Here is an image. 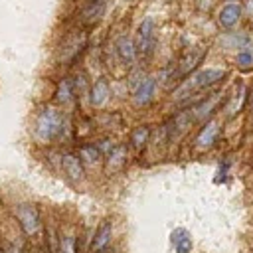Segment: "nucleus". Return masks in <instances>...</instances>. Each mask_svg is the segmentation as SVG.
Wrapping results in <instances>:
<instances>
[{
  "mask_svg": "<svg viewBox=\"0 0 253 253\" xmlns=\"http://www.w3.org/2000/svg\"><path fill=\"white\" fill-rule=\"evenodd\" d=\"M170 241H172V245H174L176 253H190V249H192L190 233H188V229H184V227L174 229V231H172V235H170Z\"/></svg>",
  "mask_w": 253,
  "mask_h": 253,
  "instance_id": "10",
  "label": "nucleus"
},
{
  "mask_svg": "<svg viewBox=\"0 0 253 253\" xmlns=\"http://www.w3.org/2000/svg\"><path fill=\"white\" fill-rule=\"evenodd\" d=\"M251 61H253V57H251V53H249V51H241V53L237 55V63H239L241 67L251 65Z\"/></svg>",
  "mask_w": 253,
  "mask_h": 253,
  "instance_id": "21",
  "label": "nucleus"
},
{
  "mask_svg": "<svg viewBox=\"0 0 253 253\" xmlns=\"http://www.w3.org/2000/svg\"><path fill=\"white\" fill-rule=\"evenodd\" d=\"M57 253H75V239L71 235H65L61 237L59 241V251Z\"/></svg>",
  "mask_w": 253,
  "mask_h": 253,
  "instance_id": "20",
  "label": "nucleus"
},
{
  "mask_svg": "<svg viewBox=\"0 0 253 253\" xmlns=\"http://www.w3.org/2000/svg\"><path fill=\"white\" fill-rule=\"evenodd\" d=\"M0 253H2V249H0Z\"/></svg>",
  "mask_w": 253,
  "mask_h": 253,
  "instance_id": "23",
  "label": "nucleus"
},
{
  "mask_svg": "<svg viewBox=\"0 0 253 253\" xmlns=\"http://www.w3.org/2000/svg\"><path fill=\"white\" fill-rule=\"evenodd\" d=\"M148 126H138V128H134L132 130V136H130V142H132V146L134 148H142L144 146V142H146V138H148Z\"/></svg>",
  "mask_w": 253,
  "mask_h": 253,
  "instance_id": "19",
  "label": "nucleus"
},
{
  "mask_svg": "<svg viewBox=\"0 0 253 253\" xmlns=\"http://www.w3.org/2000/svg\"><path fill=\"white\" fill-rule=\"evenodd\" d=\"M61 166H63V172L73 178V180H81L83 178V166H81V160L73 154H65L61 158Z\"/></svg>",
  "mask_w": 253,
  "mask_h": 253,
  "instance_id": "11",
  "label": "nucleus"
},
{
  "mask_svg": "<svg viewBox=\"0 0 253 253\" xmlns=\"http://www.w3.org/2000/svg\"><path fill=\"white\" fill-rule=\"evenodd\" d=\"M117 55H119V59H121L123 63H126V65L134 61L136 53H134V43H132L130 38L121 36V38L117 40Z\"/></svg>",
  "mask_w": 253,
  "mask_h": 253,
  "instance_id": "9",
  "label": "nucleus"
},
{
  "mask_svg": "<svg viewBox=\"0 0 253 253\" xmlns=\"http://www.w3.org/2000/svg\"><path fill=\"white\" fill-rule=\"evenodd\" d=\"M16 217L22 225V229L26 233H34L40 227V217H38V210L30 204H20L16 208Z\"/></svg>",
  "mask_w": 253,
  "mask_h": 253,
  "instance_id": "5",
  "label": "nucleus"
},
{
  "mask_svg": "<svg viewBox=\"0 0 253 253\" xmlns=\"http://www.w3.org/2000/svg\"><path fill=\"white\" fill-rule=\"evenodd\" d=\"M85 42H87V38H85V34H83L81 30L71 32V34L63 40V43H61L59 59H61V61H73V59L79 55V51L85 47Z\"/></svg>",
  "mask_w": 253,
  "mask_h": 253,
  "instance_id": "4",
  "label": "nucleus"
},
{
  "mask_svg": "<svg viewBox=\"0 0 253 253\" xmlns=\"http://www.w3.org/2000/svg\"><path fill=\"white\" fill-rule=\"evenodd\" d=\"M123 160H125V148H111V152H109V160H107V168L109 170H115V168H119L121 164H123Z\"/></svg>",
  "mask_w": 253,
  "mask_h": 253,
  "instance_id": "18",
  "label": "nucleus"
},
{
  "mask_svg": "<svg viewBox=\"0 0 253 253\" xmlns=\"http://www.w3.org/2000/svg\"><path fill=\"white\" fill-rule=\"evenodd\" d=\"M79 156H81L87 164H95V162L101 158V150H99V146H95V144H87V146H81Z\"/></svg>",
  "mask_w": 253,
  "mask_h": 253,
  "instance_id": "17",
  "label": "nucleus"
},
{
  "mask_svg": "<svg viewBox=\"0 0 253 253\" xmlns=\"http://www.w3.org/2000/svg\"><path fill=\"white\" fill-rule=\"evenodd\" d=\"M107 8V0H89V6L83 10V24H95L101 20V16L105 14Z\"/></svg>",
  "mask_w": 253,
  "mask_h": 253,
  "instance_id": "7",
  "label": "nucleus"
},
{
  "mask_svg": "<svg viewBox=\"0 0 253 253\" xmlns=\"http://www.w3.org/2000/svg\"><path fill=\"white\" fill-rule=\"evenodd\" d=\"M221 77H225V71L223 69H202V71H198L196 75H192L178 91H176V97L178 99H184V97H188L190 93H194V91H198V89H204V87H210V85H213V83H217Z\"/></svg>",
  "mask_w": 253,
  "mask_h": 253,
  "instance_id": "2",
  "label": "nucleus"
},
{
  "mask_svg": "<svg viewBox=\"0 0 253 253\" xmlns=\"http://www.w3.org/2000/svg\"><path fill=\"white\" fill-rule=\"evenodd\" d=\"M154 49V22L150 18L142 20L136 32V42H134V53L140 57H148Z\"/></svg>",
  "mask_w": 253,
  "mask_h": 253,
  "instance_id": "3",
  "label": "nucleus"
},
{
  "mask_svg": "<svg viewBox=\"0 0 253 253\" xmlns=\"http://www.w3.org/2000/svg\"><path fill=\"white\" fill-rule=\"evenodd\" d=\"M57 99L61 101V103H69L71 99H73V95H75V89H73V81H69V79H61L59 81V85H57Z\"/></svg>",
  "mask_w": 253,
  "mask_h": 253,
  "instance_id": "16",
  "label": "nucleus"
},
{
  "mask_svg": "<svg viewBox=\"0 0 253 253\" xmlns=\"http://www.w3.org/2000/svg\"><path fill=\"white\" fill-rule=\"evenodd\" d=\"M204 53H206V47H196L184 61H182V67H180V71L182 73H188L190 69H194L200 61H202V57H204Z\"/></svg>",
  "mask_w": 253,
  "mask_h": 253,
  "instance_id": "15",
  "label": "nucleus"
},
{
  "mask_svg": "<svg viewBox=\"0 0 253 253\" xmlns=\"http://www.w3.org/2000/svg\"><path fill=\"white\" fill-rule=\"evenodd\" d=\"M107 97H109V83H107L105 79L95 81V85H93V89H91V105L101 107V105L107 101Z\"/></svg>",
  "mask_w": 253,
  "mask_h": 253,
  "instance_id": "12",
  "label": "nucleus"
},
{
  "mask_svg": "<svg viewBox=\"0 0 253 253\" xmlns=\"http://www.w3.org/2000/svg\"><path fill=\"white\" fill-rule=\"evenodd\" d=\"M239 18H241V6L235 2H227L217 14V20L223 28H233L239 22Z\"/></svg>",
  "mask_w": 253,
  "mask_h": 253,
  "instance_id": "6",
  "label": "nucleus"
},
{
  "mask_svg": "<svg viewBox=\"0 0 253 253\" xmlns=\"http://www.w3.org/2000/svg\"><path fill=\"white\" fill-rule=\"evenodd\" d=\"M154 87H156L154 77H146V79H142V81L136 85V89H134V101H136V105H144V103H148V101L152 99V95H154Z\"/></svg>",
  "mask_w": 253,
  "mask_h": 253,
  "instance_id": "8",
  "label": "nucleus"
},
{
  "mask_svg": "<svg viewBox=\"0 0 253 253\" xmlns=\"http://www.w3.org/2000/svg\"><path fill=\"white\" fill-rule=\"evenodd\" d=\"M215 136H217V125H215V123H208V125L202 128L200 136H198V144H200V146H211L213 140H215Z\"/></svg>",
  "mask_w": 253,
  "mask_h": 253,
  "instance_id": "14",
  "label": "nucleus"
},
{
  "mask_svg": "<svg viewBox=\"0 0 253 253\" xmlns=\"http://www.w3.org/2000/svg\"><path fill=\"white\" fill-rule=\"evenodd\" d=\"M111 231H113L111 221H103L101 227H99V231L95 233V239H93V251H101V249L109 243V239H111Z\"/></svg>",
  "mask_w": 253,
  "mask_h": 253,
  "instance_id": "13",
  "label": "nucleus"
},
{
  "mask_svg": "<svg viewBox=\"0 0 253 253\" xmlns=\"http://www.w3.org/2000/svg\"><path fill=\"white\" fill-rule=\"evenodd\" d=\"M63 130V117L57 109L53 107H45L40 111V115L36 117V138L42 142H49L53 140L59 132Z\"/></svg>",
  "mask_w": 253,
  "mask_h": 253,
  "instance_id": "1",
  "label": "nucleus"
},
{
  "mask_svg": "<svg viewBox=\"0 0 253 253\" xmlns=\"http://www.w3.org/2000/svg\"><path fill=\"white\" fill-rule=\"evenodd\" d=\"M249 105H251V107H253V97H251V101H249Z\"/></svg>",
  "mask_w": 253,
  "mask_h": 253,
  "instance_id": "22",
  "label": "nucleus"
}]
</instances>
